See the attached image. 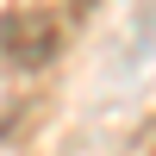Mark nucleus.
Listing matches in <instances>:
<instances>
[{"instance_id": "f257e3e1", "label": "nucleus", "mask_w": 156, "mask_h": 156, "mask_svg": "<svg viewBox=\"0 0 156 156\" xmlns=\"http://www.w3.org/2000/svg\"><path fill=\"white\" fill-rule=\"evenodd\" d=\"M62 31L50 12H6L0 19V62H12V69H44L50 56H56Z\"/></svg>"}]
</instances>
